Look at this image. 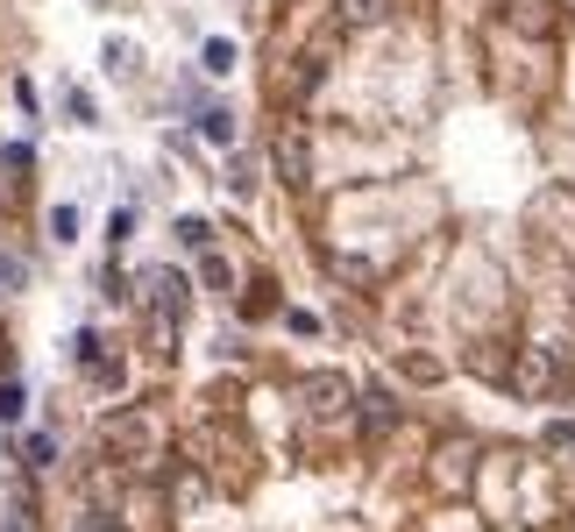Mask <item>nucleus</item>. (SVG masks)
<instances>
[{
	"label": "nucleus",
	"mask_w": 575,
	"mask_h": 532,
	"mask_svg": "<svg viewBox=\"0 0 575 532\" xmlns=\"http://www.w3.org/2000/svg\"><path fill=\"white\" fill-rule=\"evenodd\" d=\"M207 235H213L207 220H178V242H185V249H207Z\"/></svg>",
	"instance_id": "obj_9"
},
{
	"label": "nucleus",
	"mask_w": 575,
	"mask_h": 532,
	"mask_svg": "<svg viewBox=\"0 0 575 532\" xmlns=\"http://www.w3.org/2000/svg\"><path fill=\"white\" fill-rule=\"evenodd\" d=\"M299 397H305V411H313V419H327V426L341 419V405H349V391H341L334 377H313V383H305Z\"/></svg>",
	"instance_id": "obj_1"
},
{
	"label": "nucleus",
	"mask_w": 575,
	"mask_h": 532,
	"mask_svg": "<svg viewBox=\"0 0 575 532\" xmlns=\"http://www.w3.org/2000/svg\"><path fill=\"white\" fill-rule=\"evenodd\" d=\"M384 8H391V0H341V22L363 29V22H384Z\"/></svg>",
	"instance_id": "obj_4"
},
{
	"label": "nucleus",
	"mask_w": 575,
	"mask_h": 532,
	"mask_svg": "<svg viewBox=\"0 0 575 532\" xmlns=\"http://www.w3.org/2000/svg\"><path fill=\"white\" fill-rule=\"evenodd\" d=\"M107 441H114V447H150V426H142V419H114V426H107Z\"/></svg>",
	"instance_id": "obj_5"
},
{
	"label": "nucleus",
	"mask_w": 575,
	"mask_h": 532,
	"mask_svg": "<svg viewBox=\"0 0 575 532\" xmlns=\"http://www.w3.org/2000/svg\"><path fill=\"white\" fill-rule=\"evenodd\" d=\"M50 235H58V242H72V235H78V213L58 206V213H50Z\"/></svg>",
	"instance_id": "obj_8"
},
{
	"label": "nucleus",
	"mask_w": 575,
	"mask_h": 532,
	"mask_svg": "<svg viewBox=\"0 0 575 532\" xmlns=\"http://www.w3.org/2000/svg\"><path fill=\"white\" fill-rule=\"evenodd\" d=\"M0 419H22V383H0Z\"/></svg>",
	"instance_id": "obj_10"
},
{
	"label": "nucleus",
	"mask_w": 575,
	"mask_h": 532,
	"mask_svg": "<svg viewBox=\"0 0 575 532\" xmlns=\"http://www.w3.org/2000/svg\"><path fill=\"white\" fill-rule=\"evenodd\" d=\"M207 72H235V43H227V36L207 43Z\"/></svg>",
	"instance_id": "obj_6"
},
{
	"label": "nucleus",
	"mask_w": 575,
	"mask_h": 532,
	"mask_svg": "<svg viewBox=\"0 0 575 532\" xmlns=\"http://www.w3.org/2000/svg\"><path fill=\"white\" fill-rule=\"evenodd\" d=\"M150 299H157V313H164V327H171V319H178V305H185V284L171 270H157L150 277Z\"/></svg>",
	"instance_id": "obj_2"
},
{
	"label": "nucleus",
	"mask_w": 575,
	"mask_h": 532,
	"mask_svg": "<svg viewBox=\"0 0 575 532\" xmlns=\"http://www.w3.org/2000/svg\"><path fill=\"white\" fill-rule=\"evenodd\" d=\"M277 156H285V178H291V185H305V142H299V128L277 142Z\"/></svg>",
	"instance_id": "obj_3"
},
{
	"label": "nucleus",
	"mask_w": 575,
	"mask_h": 532,
	"mask_svg": "<svg viewBox=\"0 0 575 532\" xmlns=\"http://www.w3.org/2000/svg\"><path fill=\"white\" fill-rule=\"evenodd\" d=\"M199 136H207V142H235V122H227V114H207V122H199Z\"/></svg>",
	"instance_id": "obj_7"
},
{
	"label": "nucleus",
	"mask_w": 575,
	"mask_h": 532,
	"mask_svg": "<svg viewBox=\"0 0 575 532\" xmlns=\"http://www.w3.org/2000/svg\"><path fill=\"white\" fill-rule=\"evenodd\" d=\"M0 284H22V263H8V256H0Z\"/></svg>",
	"instance_id": "obj_11"
}]
</instances>
